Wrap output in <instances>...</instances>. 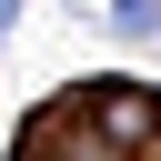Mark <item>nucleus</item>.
Instances as JSON below:
<instances>
[{"instance_id": "f03ea898", "label": "nucleus", "mask_w": 161, "mask_h": 161, "mask_svg": "<svg viewBox=\"0 0 161 161\" xmlns=\"http://www.w3.org/2000/svg\"><path fill=\"white\" fill-rule=\"evenodd\" d=\"M10 30H20V0H0V40H10Z\"/></svg>"}, {"instance_id": "f257e3e1", "label": "nucleus", "mask_w": 161, "mask_h": 161, "mask_svg": "<svg viewBox=\"0 0 161 161\" xmlns=\"http://www.w3.org/2000/svg\"><path fill=\"white\" fill-rule=\"evenodd\" d=\"M151 20H161V0H111V30H131V40H141Z\"/></svg>"}]
</instances>
